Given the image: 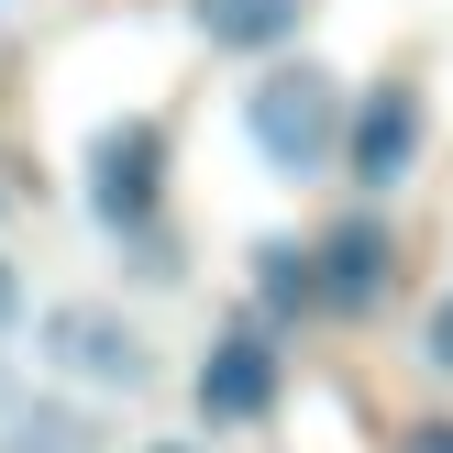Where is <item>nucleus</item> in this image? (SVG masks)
<instances>
[{
	"label": "nucleus",
	"mask_w": 453,
	"mask_h": 453,
	"mask_svg": "<svg viewBox=\"0 0 453 453\" xmlns=\"http://www.w3.org/2000/svg\"><path fill=\"white\" fill-rule=\"evenodd\" d=\"M243 133H255V155L277 177H321L332 144H343V88L321 78V66H265L255 88H243Z\"/></svg>",
	"instance_id": "f257e3e1"
},
{
	"label": "nucleus",
	"mask_w": 453,
	"mask_h": 453,
	"mask_svg": "<svg viewBox=\"0 0 453 453\" xmlns=\"http://www.w3.org/2000/svg\"><path fill=\"white\" fill-rule=\"evenodd\" d=\"M88 211H100V233H155V211H166V122L155 111H122V122L88 133Z\"/></svg>",
	"instance_id": "f03ea898"
},
{
	"label": "nucleus",
	"mask_w": 453,
	"mask_h": 453,
	"mask_svg": "<svg viewBox=\"0 0 453 453\" xmlns=\"http://www.w3.org/2000/svg\"><path fill=\"white\" fill-rule=\"evenodd\" d=\"M34 354H44V365H56L66 376V388H144V376H155V354H144V332H133L122 321V310H44V332H34Z\"/></svg>",
	"instance_id": "7ed1b4c3"
},
{
	"label": "nucleus",
	"mask_w": 453,
	"mask_h": 453,
	"mask_svg": "<svg viewBox=\"0 0 453 453\" xmlns=\"http://www.w3.org/2000/svg\"><path fill=\"white\" fill-rule=\"evenodd\" d=\"M332 155H343V177L365 199H388L398 177L420 166V88L388 78V88H365V100H343V144H332Z\"/></svg>",
	"instance_id": "20e7f679"
},
{
	"label": "nucleus",
	"mask_w": 453,
	"mask_h": 453,
	"mask_svg": "<svg viewBox=\"0 0 453 453\" xmlns=\"http://www.w3.org/2000/svg\"><path fill=\"white\" fill-rule=\"evenodd\" d=\"M188 398H199L211 432H243V420H265V410L288 398V365H277V343H265L255 321H233L211 354H199V388H188Z\"/></svg>",
	"instance_id": "39448f33"
},
{
	"label": "nucleus",
	"mask_w": 453,
	"mask_h": 453,
	"mask_svg": "<svg viewBox=\"0 0 453 453\" xmlns=\"http://www.w3.org/2000/svg\"><path fill=\"white\" fill-rule=\"evenodd\" d=\"M310 288H321V310H343V321L388 310V288H398V233H388L376 211H354L343 233L310 243Z\"/></svg>",
	"instance_id": "423d86ee"
},
{
	"label": "nucleus",
	"mask_w": 453,
	"mask_h": 453,
	"mask_svg": "<svg viewBox=\"0 0 453 453\" xmlns=\"http://www.w3.org/2000/svg\"><path fill=\"white\" fill-rule=\"evenodd\" d=\"M188 22L221 44V56H277V44H299L310 0H188Z\"/></svg>",
	"instance_id": "0eeeda50"
},
{
	"label": "nucleus",
	"mask_w": 453,
	"mask_h": 453,
	"mask_svg": "<svg viewBox=\"0 0 453 453\" xmlns=\"http://www.w3.org/2000/svg\"><path fill=\"white\" fill-rule=\"evenodd\" d=\"M0 453H111V432L88 410H56V398H12V410H0Z\"/></svg>",
	"instance_id": "6e6552de"
},
{
	"label": "nucleus",
	"mask_w": 453,
	"mask_h": 453,
	"mask_svg": "<svg viewBox=\"0 0 453 453\" xmlns=\"http://www.w3.org/2000/svg\"><path fill=\"white\" fill-rule=\"evenodd\" d=\"M255 288L277 321H310L321 310V288H310V243H255Z\"/></svg>",
	"instance_id": "1a4fd4ad"
},
{
	"label": "nucleus",
	"mask_w": 453,
	"mask_h": 453,
	"mask_svg": "<svg viewBox=\"0 0 453 453\" xmlns=\"http://www.w3.org/2000/svg\"><path fill=\"white\" fill-rule=\"evenodd\" d=\"M420 354H432V376H453V299H432V321H420Z\"/></svg>",
	"instance_id": "9d476101"
},
{
	"label": "nucleus",
	"mask_w": 453,
	"mask_h": 453,
	"mask_svg": "<svg viewBox=\"0 0 453 453\" xmlns=\"http://www.w3.org/2000/svg\"><path fill=\"white\" fill-rule=\"evenodd\" d=\"M22 321V277H12V255H0V332Z\"/></svg>",
	"instance_id": "9b49d317"
},
{
	"label": "nucleus",
	"mask_w": 453,
	"mask_h": 453,
	"mask_svg": "<svg viewBox=\"0 0 453 453\" xmlns=\"http://www.w3.org/2000/svg\"><path fill=\"white\" fill-rule=\"evenodd\" d=\"M410 453H453V420H420V432H410Z\"/></svg>",
	"instance_id": "f8f14e48"
},
{
	"label": "nucleus",
	"mask_w": 453,
	"mask_h": 453,
	"mask_svg": "<svg viewBox=\"0 0 453 453\" xmlns=\"http://www.w3.org/2000/svg\"><path fill=\"white\" fill-rule=\"evenodd\" d=\"M0 410H12V365H0Z\"/></svg>",
	"instance_id": "ddd939ff"
},
{
	"label": "nucleus",
	"mask_w": 453,
	"mask_h": 453,
	"mask_svg": "<svg viewBox=\"0 0 453 453\" xmlns=\"http://www.w3.org/2000/svg\"><path fill=\"white\" fill-rule=\"evenodd\" d=\"M155 453H177V442H155Z\"/></svg>",
	"instance_id": "4468645a"
}]
</instances>
